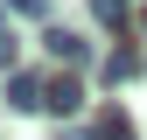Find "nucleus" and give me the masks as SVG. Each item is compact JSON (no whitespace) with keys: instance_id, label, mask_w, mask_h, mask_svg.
Masks as SVG:
<instances>
[{"instance_id":"nucleus-5","label":"nucleus","mask_w":147,"mask_h":140,"mask_svg":"<svg viewBox=\"0 0 147 140\" xmlns=\"http://www.w3.org/2000/svg\"><path fill=\"white\" fill-rule=\"evenodd\" d=\"M91 14H98L105 28H126V0H91Z\"/></svg>"},{"instance_id":"nucleus-4","label":"nucleus","mask_w":147,"mask_h":140,"mask_svg":"<svg viewBox=\"0 0 147 140\" xmlns=\"http://www.w3.org/2000/svg\"><path fill=\"white\" fill-rule=\"evenodd\" d=\"M133 70H140V56H133V49H112V56H105V84H126Z\"/></svg>"},{"instance_id":"nucleus-3","label":"nucleus","mask_w":147,"mask_h":140,"mask_svg":"<svg viewBox=\"0 0 147 140\" xmlns=\"http://www.w3.org/2000/svg\"><path fill=\"white\" fill-rule=\"evenodd\" d=\"M42 42H49V56H56V63H84V56H91V42H84V35H70V28H49Z\"/></svg>"},{"instance_id":"nucleus-2","label":"nucleus","mask_w":147,"mask_h":140,"mask_svg":"<svg viewBox=\"0 0 147 140\" xmlns=\"http://www.w3.org/2000/svg\"><path fill=\"white\" fill-rule=\"evenodd\" d=\"M49 112H56V119H77L84 112V84L77 77H49Z\"/></svg>"},{"instance_id":"nucleus-6","label":"nucleus","mask_w":147,"mask_h":140,"mask_svg":"<svg viewBox=\"0 0 147 140\" xmlns=\"http://www.w3.org/2000/svg\"><path fill=\"white\" fill-rule=\"evenodd\" d=\"M98 140H140V133H133V126H126V119H119V112H105V119H98Z\"/></svg>"},{"instance_id":"nucleus-1","label":"nucleus","mask_w":147,"mask_h":140,"mask_svg":"<svg viewBox=\"0 0 147 140\" xmlns=\"http://www.w3.org/2000/svg\"><path fill=\"white\" fill-rule=\"evenodd\" d=\"M7 105L14 112H35V105H49V84L35 77V70H21V77H7Z\"/></svg>"},{"instance_id":"nucleus-7","label":"nucleus","mask_w":147,"mask_h":140,"mask_svg":"<svg viewBox=\"0 0 147 140\" xmlns=\"http://www.w3.org/2000/svg\"><path fill=\"white\" fill-rule=\"evenodd\" d=\"M0 70H7V77H21V42H14V35H0Z\"/></svg>"},{"instance_id":"nucleus-9","label":"nucleus","mask_w":147,"mask_h":140,"mask_svg":"<svg viewBox=\"0 0 147 140\" xmlns=\"http://www.w3.org/2000/svg\"><path fill=\"white\" fill-rule=\"evenodd\" d=\"M70 140H91V133H70Z\"/></svg>"},{"instance_id":"nucleus-8","label":"nucleus","mask_w":147,"mask_h":140,"mask_svg":"<svg viewBox=\"0 0 147 140\" xmlns=\"http://www.w3.org/2000/svg\"><path fill=\"white\" fill-rule=\"evenodd\" d=\"M14 7H21V14H49V0H14Z\"/></svg>"}]
</instances>
